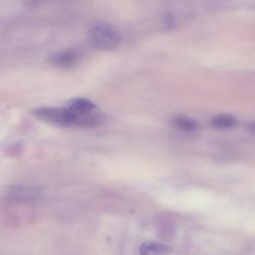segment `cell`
<instances>
[{"instance_id": "obj_1", "label": "cell", "mask_w": 255, "mask_h": 255, "mask_svg": "<svg viewBox=\"0 0 255 255\" xmlns=\"http://www.w3.org/2000/svg\"><path fill=\"white\" fill-rule=\"evenodd\" d=\"M39 119L58 126L64 127H95L101 125L105 117L98 110L87 114L80 115L68 106L65 108H39L34 111Z\"/></svg>"}, {"instance_id": "obj_2", "label": "cell", "mask_w": 255, "mask_h": 255, "mask_svg": "<svg viewBox=\"0 0 255 255\" xmlns=\"http://www.w3.org/2000/svg\"><path fill=\"white\" fill-rule=\"evenodd\" d=\"M87 42L97 51L111 52L119 48L121 36L116 29L108 24H96L88 31Z\"/></svg>"}, {"instance_id": "obj_3", "label": "cell", "mask_w": 255, "mask_h": 255, "mask_svg": "<svg viewBox=\"0 0 255 255\" xmlns=\"http://www.w3.org/2000/svg\"><path fill=\"white\" fill-rule=\"evenodd\" d=\"M82 58V52L78 49H66L58 51L49 57L51 65L59 68H72Z\"/></svg>"}, {"instance_id": "obj_4", "label": "cell", "mask_w": 255, "mask_h": 255, "mask_svg": "<svg viewBox=\"0 0 255 255\" xmlns=\"http://www.w3.org/2000/svg\"><path fill=\"white\" fill-rule=\"evenodd\" d=\"M237 119L230 114H221L217 115L211 119L210 124L216 128H229L237 125Z\"/></svg>"}, {"instance_id": "obj_5", "label": "cell", "mask_w": 255, "mask_h": 255, "mask_svg": "<svg viewBox=\"0 0 255 255\" xmlns=\"http://www.w3.org/2000/svg\"><path fill=\"white\" fill-rule=\"evenodd\" d=\"M172 125L176 128L184 130V131H194L199 128L198 122H196L195 120H193L191 118L184 117V116L175 117L172 120Z\"/></svg>"}, {"instance_id": "obj_6", "label": "cell", "mask_w": 255, "mask_h": 255, "mask_svg": "<svg viewBox=\"0 0 255 255\" xmlns=\"http://www.w3.org/2000/svg\"><path fill=\"white\" fill-rule=\"evenodd\" d=\"M247 130L251 131V132H255V122H252V123H249L246 127Z\"/></svg>"}]
</instances>
